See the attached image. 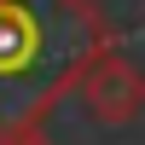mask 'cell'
I'll return each instance as SVG.
<instances>
[{
    "instance_id": "obj_2",
    "label": "cell",
    "mask_w": 145,
    "mask_h": 145,
    "mask_svg": "<svg viewBox=\"0 0 145 145\" xmlns=\"http://www.w3.org/2000/svg\"><path fill=\"white\" fill-rule=\"evenodd\" d=\"M81 105L93 110V122L128 128V122L145 110V70L122 52V46H110V52L87 70V81H81Z\"/></svg>"
},
{
    "instance_id": "obj_1",
    "label": "cell",
    "mask_w": 145,
    "mask_h": 145,
    "mask_svg": "<svg viewBox=\"0 0 145 145\" xmlns=\"http://www.w3.org/2000/svg\"><path fill=\"white\" fill-rule=\"evenodd\" d=\"M110 46L99 0H0V145H52V110Z\"/></svg>"
}]
</instances>
